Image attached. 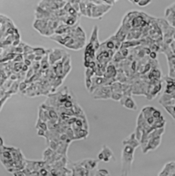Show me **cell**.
Masks as SVG:
<instances>
[{"mask_svg":"<svg viewBox=\"0 0 175 176\" xmlns=\"http://www.w3.org/2000/svg\"><path fill=\"white\" fill-rule=\"evenodd\" d=\"M33 52L34 53L35 56H41L43 57L44 55H46V53L48 52V50H45L44 48L41 47H37V48H33Z\"/></svg>","mask_w":175,"mask_h":176,"instance_id":"obj_29","label":"cell"},{"mask_svg":"<svg viewBox=\"0 0 175 176\" xmlns=\"http://www.w3.org/2000/svg\"><path fill=\"white\" fill-rule=\"evenodd\" d=\"M151 17V16H149L144 12L133 10L125 15L121 26L127 31V33L130 30L143 31L144 28L149 25Z\"/></svg>","mask_w":175,"mask_h":176,"instance_id":"obj_2","label":"cell"},{"mask_svg":"<svg viewBox=\"0 0 175 176\" xmlns=\"http://www.w3.org/2000/svg\"><path fill=\"white\" fill-rule=\"evenodd\" d=\"M122 145H130L131 147L137 149V148L139 146V141L136 138L135 133L133 132H131V134H130L127 138H126L123 140Z\"/></svg>","mask_w":175,"mask_h":176,"instance_id":"obj_21","label":"cell"},{"mask_svg":"<svg viewBox=\"0 0 175 176\" xmlns=\"http://www.w3.org/2000/svg\"><path fill=\"white\" fill-rule=\"evenodd\" d=\"M71 35V38L69 39V40L65 44V47L70 50H80L82 48H84V46L86 45V38H80V37H77L74 35Z\"/></svg>","mask_w":175,"mask_h":176,"instance_id":"obj_9","label":"cell"},{"mask_svg":"<svg viewBox=\"0 0 175 176\" xmlns=\"http://www.w3.org/2000/svg\"><path fill=\"white\" fill-rule=\"evenodd\" d=\"M40 68V63H39V61H36L35 63H34V64H33V70H38L39 68Z\"/></svg>","mask_w":175,"mask_h":176,"instance_id":"obj_37","label":"cell"},{"mask_svg":"<svg viewBox=\"0 0 175 176\" xmlns=\"http://www.w3.org/2000/svg\"><path fill=\"white\" fill-rule=\"evenodd\" d=\"M33 68H29V69H28V74H27V77L29 78V77H30L31 75H33Z\"/></svg>","mask_w":175,"mask_h":176,"instance_id":"obj_42","label":"cell"},{"mask_svg":"<svg viewBox=\"0 0 175 176\" xmlns=\"http://www.w3.org/2000/svg\"><path fill=\"white\" fill-rule=\"evenodd\" d=\"M19 86H20V91H24V89L27 88V84H26L25 82H22L21 85H19Z\"/></svg>","mask_w":175,"mask_h":176,"instance_id":"obj_39","label":"cell"},{"mask_svg":"<svg viewBox=\"0 0 175 176\" xmlns=\"http://www.w3.org/2000/svg\"><path fill=\"white\" fill-rule=\"evenodd\" d=\"M22 63H21V62H19L18 63H16L15 64V68H14V70L15 71H16V72H19V71H21L22 70Z\"/></svg>","mask_w":175,"mask_h":176,"instance_id":"obj_34","label":"cell"},{"mask_svg":"<svg viewBox=\"0 0 175 176\" xmlns=\"http://www.w3.org/2000/svg\"><path fill=\"white\" fill-rule=\"evenodd\" d=\"M22 60H23V58H22V56L21 55V54H18V55H16V57H15V59H14V61L15 62H22Z\"/></svg>","mask_w":175,"mask_h":176,"instance_id":"obj_38","label":"cell"},{"mask_svg":"<svg viewBox=\"0 0 175 176\" xmlns=\"http://www.w3.org/2000/svg\"><path fill=\"white\" fill-rule=\"evenodd\" d=\"M120 102L121 105L127 110H137L138 106L135 103V101L132 99L131 95H122L121 98L120 99Z\"/></svg>","mask_w":175,"mask_h":176,"instance_id":"obj_13","label":"cell"},{"mask_svg":"<svg viewBox=\"0 0 175 176\" xmlns=\"http://www.w3.org/2000/svg\"><path fill=\"white\" fill-rule=\"evenodd\" d=\"M129 1H130L131 3H133V0H129Z\"/></svg>","mask_w":175,"mask_h":176,"instance_id":"obj_44","label":"cell"},{"mask_svg":"<svg viewBox=\"0 0 175 176\" xmlns=\"http://www.w3.org/2000/svg\"><path fill=\"white\" fill-rule=\"evenodd\" d=\"M165 82H166V90L164 92L166 93H174L175 94V82L174 79L166 76L165 77Z\"/></svg>","mask_w":175,"mask_h":176,"instance_id":"obj_23","label":"cell"},{"mask_svg":"<svg viewBox=\"0 0 175 176\" xmlns=\"http://www.w3.org/2000/svg\"><path fill=\"white\" fill-rule=\"evenodd\" d=\"M70 70H71V59H70V56L67 53L64 62H63V79L68 74Z\"/></svg>","mask_w":175,"mask_h":176,"instance_id":"obj_24","label":"cell"},{"mask_svg":"<svg viewBox=\"0 0 175 176\" xmlns=\"http://www.w3.org/2000/svg\"><path fill=\"white\" fill-rule=\"evenodd\" d=\"M164 109L167 110V112L172 116V118L175 120V112H174V105H167L163 106Z\"/></svg>","mask_w":175,"mask_h":176,"instance_id":"obj_31","label":"cell"},{"mask_svg":"<svg viewBox=\"0 0 175 176\" xmlns=\"http://www.w3.org/2000/svg\"><path fill=\"white\" fill-rule=\"evenodd\" d=\"M45 132H46V131L42 130V129H38V135L44 137V135H45Z\"/></svg>","mask_w":175,"mask_h":176,"instance_id":"obj_40","label":"cell"},{"mask_svg":"<svg viewBox=\"0 0 175 176\" xmlns=\"http://www.w3.org/2000/svg\"><path fill=\"white\" fill-rule=\"evenodd\" d=\"M24 63H25V64H26L27 66H28V67L32 64V61H30V60H28V59H27V58H25Z\"/></svg>","mask_w":175,"mask_h":176,"instance_id":"obj_41","label":"cell"},{"mask_svg":"<svg viewBox=\"0 0 175 176\" xmlns=\"http://www.w3.org/2000/svg\"><path fill=\"white\" fill-rule=\"evenodd\" d=\"M49 59H48V52L46 53V56L43 57L41 59V64H40V68L42 70H47L49 68Z\"/></svg>","mask_w":175,"mask_h":176,"instance_id":"obj_28","label":"cell"},{"mask_svg":"<svg viewBox=\"0 0 175 176\" xmlns=\"http://www.w3.org/2000/svg\"><path fill=\"white\" fill-rule=\"evenodd\" d=\"M89 42L94 46V48H95L96 50L98 49V47H99V45H100V42H99V40H98V27H97V26H95V27H94Z\"/></svg>","mask_w":175,"mask_h":176,"instance_id":"obj_22","label":"cell"},{"mask_svg":"<svg viewBox=\"0 0 175 176\" xmlns=\"http://www.w3.org/2000/svg\"><path fill=\"white\" fill-rule=\"evenodd\" d=\"M121 44V43L115 38V36L112 35L107 40H105L104 42L100 44L98 49H100V50H112V51L115 52L120 48Z\"/></svg>","mask_w":175,"mask_h":176,"instance_id":"obj_11","label":"cell"},{"mask_svg":"<svg viewBox=\"0 0 175 176\" xmlns=\"http://www.w3.org/2000/svg\"><path fill=\"white\" fill-rule=\"evenodd\" d=\"M102 153L104 155V159H103V162H109L110 160H114V162L116 161V158L114 156V155L113 153V151H111L110 147L106 145H103V148H102Z\"/></svg>","mask_w":175,"mask_h":176,"instance_id":"obj_19","label":"cell"},{"mask_svg":"<svg viewBox=\"0 0 175 176\" xmlns=\"http://www.w3.org/2000/svg\"><path fill=\"white\" fill-rule=\"evenodd\" d=\"M158 25L162 33V41L165 44H169L174 40V27L169 24L165 19L156 18Z\"/></svg>","mask_w":175,"mask_h":176,"instance_id":"obj_6","label":"cell"},{"mask_svg":"<svg viewBox=\"0 0 175 176\" xmlns=\"http://www.w3.org/2000/svg\"><path fill=\"white\" fill-rule=\"evenodd\" d=\"M10 94H8V95H6L4 98H2V99L0 100V110L2 109V107H3V103H5V101L7 100V98L10 97Z\"/></svg>","mask_w":175,"mask_h":176,"instance_id":"obj_36","label":"cell"},{"mask_svg":"<svg viewBox=\"0 0 175 176\" xmlns=\"http://www.w3.org/2000/svg\"><path fill=\"white\" fill-rule=\"evenodd\" d=\"M80 16H70L67 14L63 16L59 17L60 21L63 24H66V25L70 26V27L78 24V22L80 21Z\"/></svg>","mask_w":175,"mask_h":176,"instance_id":"obj_18","label":"cell"},{"mask_svg":"<svg viewBox=\"0 0 175 176\" xmlns=\"http://www.w3.org/2000/svg\"><path fill=\"white\" fill-rule=\"evenodd\" d=\"M63 22L59 17L49 19H36L33 22V27L44 36L50 37L55 33L56 28Z\"/></svg>","mask_w":175,"mask_h":176,"instance_id":"obj_3","label":"cell"},{"mask_svg":"<svg viewBox=\"0 0 175 176\" xmlns=\"http://www.w3.org/2000/svg\"><path fill=\"white\" fill-rule=\"evenodd\" d=\"M135 148L124 145L121 153V174L123 175H131L132 172V162L134 160Z\"/></svg>","mask_w":175,"mask_h":176,"instance_id":"obj_4","label":"cell"},{"mask_svg":"<svg viewBox=\"0 0 175 176\" xmlns=\"http://www.w3.org/2000/svg\"><path fill=\"white\" fill-rule=\"evenodd\" d=\"M36 128L37 129H42L44 131H47L48 130V126H47V123L45 121H43L42 120L40 119H38V121L36 123Z\"/></svg>","mask_w":175,"mask_h":176,"instance_id":"obj_30","label":"cell"},{"mask_svg":"<svg viewBox=\"0 0 175 176\" xmlns=\"http://www.w3.org/2000/svg\"><path fill=\"white\" fill-rule=\"evenodd\" d=\"M150 3H151V0H139L137 4L140 7H145V6L149 5Z\"/></svg>","mask_w":175,"mask_h":176,"instance_id":"obj_33","label":"cell"},{"mask_svg":"<svg viewBox=\"0 0 175 176\" xmlns=\"http://www.w3.org/2000/svg\"><path fill=\"white\" fill-rule=\"evenodd\" d=\"M116 74H117V68L115 65H114L112 63H109L106 67V69H105L103 76L106 79H114V78H115Z\"/></svg>","mask_w":175,"mask_h":176,"instance_id":"obj_20","label":"cell"},{"mask_svg":"<svg viewBox=\"0 0 175 176\" xmlns=\"http://www.w3.org/2000/svg\"><path fill=\"white\" fill-rule=\"evenodd\" d=\"M3 145H4V141H3V138L0 136V147H1V146H3Z\"/></svg>","mask_w":175,"mask_h":176,"instance_id":"obj_43","label":"cell"},{"mask_svg":"<svg viewBox=\"0 0 175 176\" xmlns=\"http://www.w3.org/2000/svg\"><path fill=\"white\" fill-rule=\"evenodd\" d=\"M112 5L102 3H92L91 9V18L96 19H102V17L109 12Z\"/></svg>","mask_w":175,"mask_h":176,"instance_id":"obj_7","label":"cell"},{"mask_svg":"<svg viewBox=\"0 0 175 176\" xmlns=\"http://www.w3.org/2000/svg\"><path fill=\"white\" fill-rule=\"evenodd\" d=\"M85 74H86V87L89 91V89L91 87V79L94 75V70L92 68H86Z\"/></svg>","mask_w":175,"mask_h":176,"instance_id":"obj_25","label":"cell"},{"mask_svg":"<svg viewBox=\"0 0 175 176\" xmlns=\"http://www.w3.org/2000/svg\"><path fill=\"white\" fill-rule=\"evenodd\" d=\"M165 127L160 128H155L147 135V144L143 152L144 154L148 153L150 151H154L159 147L161 143V136L164 133Z\"/></svg>","mask_w":175,"mask_h":176,"instance_id":"obj_5","label":"cell"},{"mask_svg":"<svg viewBox=\"0 0 175 176\" xmlns=\"http://www.w3.org/2000/svg\"><path fill=\"white\" fill-rule=\"evenodd\" d=\"M65 3V0H41L38 6L46 10L52 11L63 8Z\"/></svg>","mask_w":175,"mask_h":176,"instance_id":"obj_8","label":"cell"},{"mask_svg":"<svg viewBox=\"0 0 175 176\" xmlns=\"http://www.w3.org/2000/svg\"><path fill=\"white\" fill-rule=\"evenodd\" d=\"M91 93L94 99H109L111 96V87L110 86L102 85L97 87Z\"/></svg>","mask_w":175,"mask_h":176,"instance_id":"obj_10","label":"cell"},{"mask_svg":"<svg viewBox=\"0 0 175 176\" xmlns=\"http://www.w3.org/2000/svg\"><path fill=\"white\" fill-rule=\"evenodd\" d=\"M149 56H150V57L152 60H155V59H156V57H157V52L155 51V50H150V52L149 53Z\"/></svg>","mask_w":175,"mask_h":176,"instance_id":"obj_35","label":"cell"},{"mask_svg":"<svg viewBox=\"0 0 175 176\" xmlns=\"http://www.w3.org/2000/svg\"><path fill=\"white\" fill-rule=\"evenodd\" d=\"M0 162L10 173L13 174L25 168L26 158L20 149L3 145L0 147Z\"/></svg>","mask_w":175,"mask_h":176,"instance_id":"obj_1","label":"cell"},{"mask_svg":"<svg viewBox=\"0 0 175 176\" xmlns=\"http://www.w3.org/2000/svg\"><path fill=\"white\" fill-rule=\"evenodd\" d=\"M175 17V3H173L170 6H168L165 10V20L174 27Z\"/></svg>","mask_w":175,"mask_h":176,"instance_id":"obj_16","label":"cell"},{"mask_svg":"<svg viewBox=\"0 0 175 176\" xmlns=\"http://www.w3.org/2000/svg\"><path fill=\"white\" fill-rule=\"evenodd\" d=\"M39 119L42 120L43 121H45V122H47V121H48L50 119V115H49L48 111L45 110V109H44V108H42V107H40V108H39Z\"/></svg>","mask_w":175,"mask_h":176,"instance_id":"obj_27","label":"cell"},{"mask_svg":"<svg viewBox=\"0 0 175 176\" xmlns=\"http://www.w3.org/2000/svg\"><path fill=\"white\" fill-rule=\"evenodd\" d=\"M66 51L61 49H53V50H48V59H49V63L52 66L54 63H56L57 61H59L60 59L63 58V57L65 55Z\"/></svg>","mask_w":175,"mask_h":176,"instance_id":"obj_12","label":"cell"},{"mask_svg":"<svg viewBox=\"0 0 175 176\" xmlns=\"http://www.w3.org/2000/svg\"><path fill=\"white\" fill-rule=\"evenodd\" d=\"M110 175V172L106 169H97V170H94L93 175H98V176H106Z\"/></svg>","mask_w":175,"mask_h":176,"instance_id":"obj_32","label":"cell"},{"mask_svg":"<svg viewBox=\"0 0 175 176\" xmlns=\"http://www.w3.org/2000/svg\"><path fill=\"white\" fill-rule=\"evenodd\" d=\"M78 163H79L81 167H83L84 168L91 171V170L96 169V168L97 167L98 160L88 158V159H84V160H82V161H80V162H78Z\"/></svg>","mask_w":175,"mask_h":176,"instance_id":"obj_17","label":"cell"},{"mask_svg":"<svg viewBox=\"0 0 175 176\" xmlns=\"http://www.w3.org/2000/svg\"><path fill=\"white\" fill-rule=\"evenodd\" d=\"M127 33V31H126L121 26H120V27H119V29L117 30V32H116V33L114 34V36H115V38H116L121 43H122L123 41L126 40Z\"/></svg>","mask_w":175,"mask_h":176,"instance_id":"obj_26","label":"cell"},{"mask_svg":"<svg viewBox=\"0 0 175 176\" xmlns=\"http://www.w3.org/2000/svg\"><path fill=\"white\" fill-rule=\"evenodd\" d=\"M159 103L162 106L167 105H174L175 104V94L174 93H166L164 92L161 98L159 99Z\"/></svg>","mask_w":175,"mask_h":176,"instance_id":"obj_14","label":"cell"},{"mask_svg":"<svg viewBox=\"0 0 175 176\" xmlns=\"http://www.w3.org/2000/svg\"><path fill=\"white\" fill-rule=\"evenodd\" d=\"M159 176H174L175 175V162L171 161L165 164L163 169L158 174Z\"/></svg>","mask_w":175,"mask_h":176,"instance_id":"obj_15","label":"cell"}]
</instances>
